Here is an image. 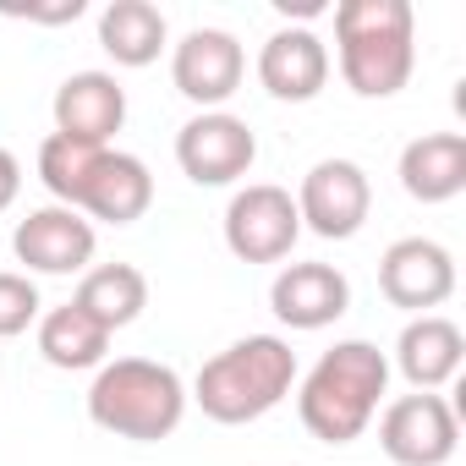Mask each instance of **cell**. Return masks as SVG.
<instances>
[{"label": "cell", "instance_id": "5", "mask_svg": "<svg viewBox=\"0 0 466 466\" xmlns=\"http://www.w3.org/2000/svg\"><path fill=\"white\" fill-rule=\"evenodd\" d=\"M297 237H302L297 198L275 181H248L225 203V248L242 264H280L291 258Z\"/></svg>", "mask_w": 466, "mask_h": 466}, {"label": "cell", "instance_id": "2", "mask_svg": "<svg viewBox=\"0 0 466 466\" xmlns=\"http://www.w3.org/2000/svg\"><path fill=\"white\" fill-rule=\"evenodd\" d=\"M384 390H390V357L373 340H340L302 379L297 417L319 444H351L368 433Z\"/></svg>", "mask_w": 466, "mask_h": 466}, {"label": "cell", "instance_id": "8", "mask_svg": "<svg viewBox=\"0 0 466 466\" xmlns=\"http://www.w3.org/2000/svg\"><path fill=\"white\" fill-rule=\"evenodd\" d=\"M461 444V417L444 395H400L379 417V450L395 466H444Z\"/></svg>", "mask_w": 466, "mask_h": 466}, {"label": "cell", "instance_id": "15", "mask_svg": "<svg viewBox=\"0 0 466 466\" xmlns=\"http://www.w3.org/2000/svg\"><path fill=\"white\" fill-rule=\"evenodd\" d=\"M269 308L286 329H329L351 308V280L335 264H286L269 286Z\"/></svg>", "mask_w": 466, "mask_h": 466}, {"label": "cell", "instance_id": "12", "mask_svg": "<svg viewBox=\"0 0 466 466\" xmlns=\"http://www.w3.org/2000/svg\"><path fill=\"white\" fill-rule=\"evenodd\" d=\"M148 203H154V176H148V165L137 154H121V148H99L88 176H83V187H77V198H72V208L88 225L94 219L132 225V219L148 214Z\"/></svg>", "mask_w": 466, "mask_h": 466}, {"label": "cell", "instance_id": "18", "mask_svg": "<svg viewBox=\"0 0 466 466\" xmlns=\"http://www.w3.org/2000/svg\"><path fill=\"white\" fill-rule=\"evenodd\" d=\"M170 28H165V12L154 0H110L99 12V45L116 66H154L159 50H165Z\"/></svg>", "mask_w": 466, "mask_h": 466}, {"label": "cell", "instance_id": "17", "mask_svg": "<svg viewBox=\"0 0 466 466\" xmlns=\"http://www.w3.org/2000/svg\"><path fill=\"white\" fill-rule=\"evenodd\" d=\"M461 357H466V340H461V329H455L450 319H439V313L411 319V324L400 329V340H395V368L406 373L411 390H428V395L461 373Z\"/></svg>", "mask_w": 466, "mask_h": 466}, {"label": "cell", "instance_id": "16", "mask_svg": "<svg viewBox=\"0 0 466 466\" xmlns=\"http://www.w3.org/2000/svg\"><path fill=\"white\" fill-rule=\"evenodd\" d=\"M400 187L417 203H450L466 192V137L461 132H422L400 148Z\"/></svg>", "mask_w": 466, "mask_h": 466}, {"label": "cell", "instance_id": "11", "mask_svg": "<svg viewBox=\"0 0 466 466\" xmlns=\"http://www.w3.org/2000/svg\"><path fill=\"white\" fill-rule=\"evenodd\" d=\"M379 291L390 308H406V313H428V308H444L455 297V258L450 248L428 242V237H400L390 242V253L379 258Z\"/></svg>", "mask_w": 466, "mask_h": 466}, {"label": "cell", "instance_id": "19", "mask_svg": "<svg viewBox=\"0 0 466 466\" xmlns=\"http://www.w3.org/2000/svg\"><path fill=\"white\" fill-rule=\"evenodd\" d=\"M72 308H83L99 329L116 335V329H127V324L143 319V308H148V280H143L137 264H99V269H88V275L77 280Z\"/></svg>", "mask_w": 466, "mask_h": 466}, {"label": "cell", "instance_id": "10", "mask_svg": "<svg viewBox=\"0 0 466 466\" xmlns=\"http://www.w3.org/2000/svg\"><path fill=\"white\" fill-rule=\"evenodd\" d=\"M94 248H99L94 225L61 203L34 208L12 230V253H17V264H28V275H88Z\"/></svg>", "mask_w": 466, "mask_h": 466}, {"label": "cell", "instance_id": "14", "mask_svg": "<svg viewBox=\"0 0 466 466\" xmlns=\"http://www.w3.org/2000/svg\"><path fill=\"white\" fill-rule=\"evenodd\" d=\"M258 83L280 105H308L329 83V50L313 28H280L258 50Z\"/></svg>", "mask_w": 466, "mask_h": 466}, {"label": "cell", "instance_id": "22", "mask_svg": "<svg viewBox=\"0 0 466 466\" xmlns=\"http://www.w3.org/2000/svg\"><path fill=\"white\" fill-rule=\"evenodd\" d=\"M17 192H23V165H17L12 148H0V214L17 203Z\"/></svg>", "mask_w": 466, "mask_h": 466}, {"label": "cell", "instance_id": "3", "mask_svg": "<svg viewBox=\"0 0 466 466\" xmlns=\"http://www.w3.org/2000/svg\"><path fill=\"white\" fill-rule=\"evenodd\" d=\"M291 384H297V351L280 335H248L198 368L192 400L203 406L208 422L242 428V422L269 417L291 395Z\"/></svg>", "mask_w": 466, "mask_h": 466}, {"label": "cell", "instance_id": "9", "mask_svg": "<svg viewBox=\"0 0 466 466\" xmlns=\"http://www.w3.org/2000/svg\"><path fill=\"white\" fill-rule=\"evenodd\" d=\"M242 77H248V56H242L237 34H225V28H192L170 50V83L198 110H219L242 88Z\"/></svg>", "mask_w": 466, "mask_h": 466}, {"label": "cell", "instance_id": "7", "mask_svg": "<svg viewBox=\"0 0 466 466\" xmlns=\"http://www.w3.org/2000/svg\"><path fill=\"white\" fill-rule=\"evenodd\" d=\"M368 208H373V187L357 159H319L297 187V219L324 242H351L368 225Z\"/></svg>", "mask_w": 466, "mask_h": 466}, {"label": "cell", "instance_id": "13", "mask_svg": "<svg viewBox=\"0 0 466 466\" xmlns=\"http://www.w3.org/2000/svg\"><path fill=\"white\" fill-rule=\"evenodd\" d=\"M56 137H72L83 148H110V137L127 121V88L110 72H72L56 88Z\"/></svg>", "mask_w": 466, "mask_h": 466}, {"label": "cell", "instance_id": "21", "mask_svg": "<svg viewBox=\"0 0 466 466\" xmlns=\"http://www.w3.org/2000/svg\"><path fill=\"white\" fill-rule=\"evenodd\" d=\"M39 286L28 275L0 269V340H17L28 324H39Z\"/></svg>", "mask_w": 466, "mask_h": 466}, {"label": "cell", "instance_id": "4", "mask_svg": "<svg viewBox=\"0 0 466 466\" xmlns=\"http://www.w3.org/2000/svg\"><path fill=\"white\" fill-rule=\"evenodd\" d=\"M88 417L94 428L132 439V444H159L181 428L187 417V384L176 368L148 362V357H116L94 373L88 384Z\"/></svg>", "mask_w": 466, "mask_h": 466}, {"label": "cell", "instance_id": "6", "mask_svg": "<svg viewBox=\"0 0 466 466\" xmlns=\"http://www.w3.org/2000/svg\"><path fill=\"white\" fill-rule=\"evenodd\" d=\"M253 159H258V137L230 110H198L176 132V165L192 187H230L253 170Z\"/></svg>", "mask_w": 466, "mask_h": 466}, {"label": "cell", "instance_id": "1", "mask_svg": "<svg viewBox=\"0 0 466 466\" xmlns=\"http://www.w3.org/2000/svg\"><path fill=\"white\" fill-rule=\"evenodd\" d=\"M335 56L357 99H390L411 83L417 66V12L406 0H340L335 6Z\"/></svg>", "mask_w": 466, "mask_h": 466}, {"label": "cell", "instance_id": "20", "mask_svg": "<svg viewBox=\"0 0 466 466\" xmlns=\"http://www.w3.org/2000/svg\"><path fill=\"white\" fill-rule=\"evenodd\" d=\"M110 351V329H99L83 308H50L39 313V357L61 373H83V368H105Z\"/></svg>", "mask_w": 466, "mask_h": 466}]
</instances>
